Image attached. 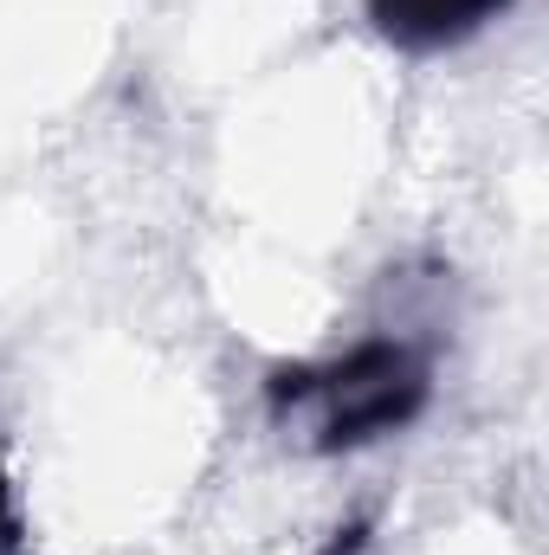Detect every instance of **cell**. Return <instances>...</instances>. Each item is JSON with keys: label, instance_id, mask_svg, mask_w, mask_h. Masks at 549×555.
Masks as SVG:
<instances>
[{"label": "cell", "instance_id": "6da1fadb", "mask_svg": "<svg viewBox=\"0 0 549 555\" xmlns=\"http://www.w3.org/2000/svg\"><path fill=\"white\" fill-rule=\"evenodd\" d=\"M266 395H272V414H310L317 452H356V446H375V439L401 433L408 420H420L433 375H426V356L413 343L375 336L336 362L272 369Z\"/></svg>", "mask_w": 549, "mask_h": 555}, {"label": "cell", "instance_id": "7a4b0ae2", "mask_svg": "<svg viewBox=\"0 0 549 555\" xmlns=\"http://www.w3.org/2000/svg\"><path fill=\"white\" fill-rule=\"evenodd\" d=\"M511 0H369V20L401 52H446L485 33Z\"/></svg>", "mask_w": 549, "mask_h": 555}, {"label": "cell", "instance_id": "3957f363", "mask_svg": "<svg viewBox=\"0 0 549 555\" xmlns=\"http://www.w3.org/2000/svg\"><path fill=\"white\" fill-rule=\"evenodd\" d=\"M0 555H26V524H20V498L0 478Z\"/></svg>", "mask_w": 549, "mask_h": 555}, {"label": "cell", "instance_id": "277c9868", "mask_svg": "<svg viewBox=\"0 0 549 555\" xmlns=\"http://www.w3.org/2000/svg\"><path fill=\"white\" fill-rule=\"evenodd\" d=\"M362 543H369V524H349V530H336V543L323 555H362Z\"/></svg>", "mask_w": 549, "mask_h": 555}]
</instances>
